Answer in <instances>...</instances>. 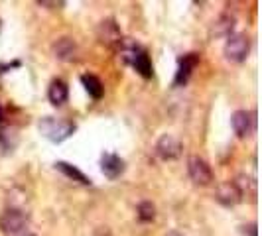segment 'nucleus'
Wrapping results in <instances>:
<instances>
[{
	"instance_id": "f257e3e1",
	"label": "nucleus",
	"mask_w": 262,
	"mask_h": 236,
	"mask_svg": "<svg viewBox=\"0 0 262 236\" xmlns=\"http://www.w3.org/2000/svg\"><path fill=\"white\" fill-rule=\"evenodd\" d=\"M38 130L46 140H50L53 144H61V142H66L67 138H71L75 134L77 126L73 122H69V120H61V118L55 116H43L39 118Z\"/></svg>"
},
{
	"instance_id": "f03ea898",
	"label": "nucleus",
	"mask_w": 262,
	"mask_h": 236,
	"mask_svg": "<svg viewBox=\"0 0 262 236\" xmlns=\"http://www.w3.org/2000/svg\"><path fill=\"white\" fill-rule=\"evenodd\" d=\"M225 57L233 63H243L250 53V38L247 34H231L223 48Z\"/></svg>"
},
{
	"instance_id": "7ed1b4c3",
	"label": "nucleus",
	"mask_w": 262,
	"mask_h": 236,
	"mask_svg": "<svg viewBox=\"0 0 262 236\" xmlns=\"http://www.w3.org/2000/svg\"><path fill=\"white\" fill-rule=\"evenodd\" d=\"M28 226V215L22 209L10 207L0 215V230L6 236H16L20 234Z\"/></svg>"
},
{
	"instance_id": "20e7f679",
	"label": "nucleus",
	"mask_w": 262,
	"mask_h": 236,
	"mask_svg": "<svg viewBox=\"0 0 262 236\" xmlns=\"http://www.w3.org/2000/svg\"><path fill=\"white\" fill-rule=\"evenodd\" d=\"M187 173H189V179L199 187H207L213 181L211 166L199 156L187 157Z\"/></svg>"
},
{
	"instance_id": "39448f33",
	"label": "nucleus",
	"mask_w": 262,
	"mask_h": 236,
	"mask_svg": "<svg viewBox=\"0 0 262 236\" xmlns=\"http://www.w3.org/2000/svg\"><path fill=\"white\" fill-rule=\"evenodd\" d=\"M231 126L238 138H249L256 130V114L250 110H235L231 114Z\"/></svg>"
},
{
	"instance_id": "423d86ee",
	"label": "nucleus",
	"mask_w": 262,
	"mask_h": 236,
	"mask_svg": "<svg viewBox=\"0 0 262 236\" xmlns=\"http://www.w3.org/2000/svg\"><path fill=\"white\" fill-rule=\"evenodd\" d=\"M97 38L106 48H118V43L122 39V34H120V28H118L117 20H113V18L103 20L97 26Z\"/></svg>"
},
{
	"instance_id": "0eeeda50",
	"label": "nucleus",
	"mask_w": 262,
	"mask_h": 236,
	"mask_svg": "<svg viewBox=\"0 0 262 236\" xmlns=\"http://www.w3.org/2000/svg\"><path fill=\"white\" fill-rule=\"evenodd\" d=\"M182 142L173 134H162L156 142V154L162 159H178L182 156Z\"/></svg>"
},
{
	"instance_id": "6e6552de",
	"label": "nucleus",
	"mask_w": 262,
	"mask_h": 236,
	"mask_svg": "<svg viewBox=\"0 0 262 236\" xmlns=\"http://www.w3.org/2000/svg\"><path fill=\"white\" fill-rule=\"evenodd\" d=\"M197 65H199V53H185L184 57H180L178 73H176V79H173V87H184Z\"/></svg>"
},
{
	"instance_id": "1a4fd4ad",
	"label": "nucleus",
	"mask_w": 262,
	"mask_h": 236,
	"mask_svg": "<svg viewBox=\"0 0 262 236\" xmlns=\"http://www.w3.org/2000/svg\"><path fill=\"white\" fill-rule=\"evenodd\" d=\"M126 170V163H124V159L117 154H111V152H105L103 156H101V171H103V175H105L106 179H118L122 173Z\"/></svg>"
},
{
	"instance_id": "9d476101",
	"label": "nucleus",
	"mask_w": 262,
	"mask_h": 236,
	"mask_svg": "<svg viewBox=\"0 0 262 236\" xmlns=\"http://www.w3.org/2000/svg\"><path fill=\"white\" fill-rule=\"evenodd\" d=\"M236 26V18L233 14H221L209 30L211 38H229Z\"/></svg>"
},
{
	"instance_id": "9b49d317",
	"label": "nucleus",
	"mask_w": 262,
	"mask_h": 236,
	"mask_svg": "<svg viewBox=\"0 0 262 236\" xmlns=\"http://www.w3.org/2000/svg\"><path fill=\"white\" fill-rule=\"evenodd\" d=\"M215 199L223 207H235V205L241 203V195H238V191H236V187L233 185V181H225V183L217 185Z\"/></svg>"
},
{
	"instance_id": "f8f14e48",
	"label": "nucleus",
	"mask_w": 262,
	"mask_h": 236,
	"mask_svg": "<svg viewBox=\"0 0 262 236\" xmlns=\"http://www.w3.org/2000/svg\"><path fill=\"white\" fill-rule=\"evenodd\" d=\"M77 43L73 38H59L53 43V55L59 59V61H73L77 57Z\"/></svg>"
},
{
	"instance_id": "ddd939ff",
	"label": "nucleus",
	"mask_w": 262,
	"mask_h": 236,
	"mask_svg": "<svg viewBox=\"0 0 262 236\" xmlns=\"http://www.w3.org/2000/svg\"><path fill=\"white\" fill-rule=\"evenodd\" d=\"M48 99L53 106H61L67 103L69 99V89H67V83L61 79H53L50 83V89H48Z\"/></svg>"
},
{
	"instance_id": "4468645a",
	"label": "nucleus",
	"mask_w": 262,
	"mask_h": 236,
	"mask_svg": "<svg viewBox=\"0 0 262 236\" xmlns=\"http://www.w3.org/2000/svg\"><path fill=\"white\" fill-rule=\"evenodd\" d=\"M128 65H132L140 75L144 79H150L152 75H154V71H152V61H150V55L144 52V50H140V52H136L134 55H132L130 63Z\"/></svg>"
},
{
	"instance_id": "2eb2a0df",
	"label": "nucleus",
	"mask_w": 262,
	"mask_h": 236,
	"mask_svg": "<svg viewBox=\"0 0 262 236\" xmlns=\"http://www.w3.org/2000/svg\"><path fill=\"white\" fill-rule=\"evenodd\" d=\"M81 83H83L85 91L89 92V97H93L95 101L103 99V95H105V87H103L101 79L97 77V75H91V73H85V75H81Z\"/></svg>"
},
{
	"instance_id": "dca6fc26",
	"label": "nucleus",
	"mask_w": 262,
	"mask_h": 236,
	"mask_svg": "<svg viewBox=\"0 0 262 236\" xmlns=\"http://www.w3.org/2000/svg\"><path fill=\"white\" fill-rule=\"evenodd\" d=\"M55 170L61 171L66 177L69 179H73V181H77L81 185H91V179L83 173L81 170H77L75 166H71V163H67V161H55Z\"/></svg>"
},
{
	"instance_id": "f3484780",
	"label": "nucleus",
	"mask_w": 262,
	"mask_h": 236,
	"mask_svg": "<svg viewBox=\"0 0 262 236\" xmlns=\"http://www.w3.org/2000/svg\"><path fill=\"white\" fill-rule=\"evenodd\" d=\"M233 185L236 187V191H238L241 199H243V197H250V199L256 197V179H254V177L238 175L235 181H233Z\"/></svg>"
},
{
	"instance_id": "a211bd4d",
	"label": "nucleus",
	"mask_w": 262,
	"mask_h": 236,
	"mask_svg": "<svg viewBox=\"0 0 262 236\" xmlns=\"http://www.w3.org/2000/svg\"><path fill=\"white\" fill-rule=\"evenodd\" d=\"M136 215H138V221H142V223H152V221L156 219V207H154V203L142 201V203L138 205V209H136Z\"/></svg>"
},
{
	"instance_id": "6ab92c4d",
	"label": "nucleus",
	"mask_w": 262,
	"mask_h": 236,
	"mask_svg": "<svg viewBox=\"0 0 262 236\" xmlns=\"http://www.w3.org/2000/svg\"><path fill=\"white\" fill-rule=\"evenodd\" d=\"M241 232H243L245 236H258V230H256V223L243 224V226H241Z\"/></svg>"
},
{
	"instance_id": "aec40b11",
	"label": "nucleus",
	"mask_w": 262,
	"mask_h": 236,
	"mask_svg": "<svg viewBox=\"0 0 262 236\" xmlns=\"http://www.w3.org/2000/svg\"><path fill=\"white\" fill-rule=\"evenodd\" d=\"M38 4L39 6H53V8H55V6H57V8H59V6H66V2H48V0H39Z\"/></svg>"
},
{
	"instance_id": "412c9836",
	"label": "nucleus",
	"mask_w": 262,
	"mask_h": 236,
	"mask_svg": "<svg viewBox=\"0 0 262 236\" xmlns=\"http://www.w3.org/2000/svg\"><path fill=\"white\" fill-rule=\"evenodd\" d=\"M166 236H182V234H180L178 230H170V232H168V234H166Z\"/></svg>"
},
{
	"instance_id": "4be33fe9",
	"label": "nucleus",
	"mask_w": 262,
	"mask_h": 236,
	"mask_svg": "<svg viewBox=\"0 0 262 236\" xmlns=\"http://www.w3.org/2000/svg\"><path fill=\"white\" fill-rule=\"evenodd\" d=\"M2 118H4V108H2V105H0V122H2Z\"/></svg>"
},
{
	"instance_id": "5701e85b",
	"label": "nucleus",
	"mask_w": 262,
	"mask_h": 236,
	"mask_svg": "<svg viewBox=\"0 0 262 236\" xmlns=\"http://www.w3.org/2000/svg\"><path fill=\"white\" fill-rule=\"evenodd\" d=\"M26 236H36V234H26Z\"/></svg>"
}]
</instances>
